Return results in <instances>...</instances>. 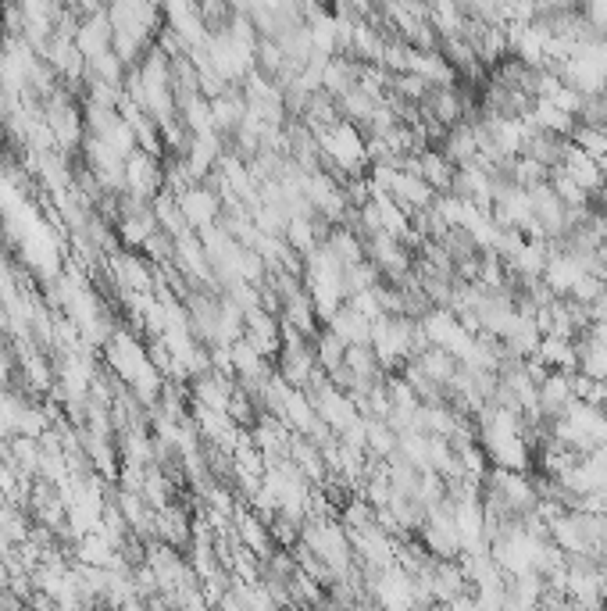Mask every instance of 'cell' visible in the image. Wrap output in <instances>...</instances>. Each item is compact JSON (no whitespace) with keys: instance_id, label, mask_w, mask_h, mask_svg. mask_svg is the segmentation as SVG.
I'll return each instance as SVG.
<instances>
[{"instance_id":"obj_6","label":"cell","mask_w":607,"mask_h":611,"mask_svg":"<svg viewBox=\"0 0 607 611\" xmlns=\"http://www.w3.org/2000/svg\"><path fill=\"white\" fill-rule=\"evenodd\" d=\"M0 29H4V8H0Z\"/></svg>"},{"instance_id":"obj_3","label":"cell","mask_w":607,"mask_h":611,"mask_svg":"<svg viewBox=\"0 0 607 611\" xmlns=\"http://www.w3.org/2000/svg\"><path fill=\"white\" fill-rule=\"evenodd\" d=\"M175 204H179V215H183L186 229H211L215 226V218H218V197L215 190H208L204 183H193L186 186L183 193H175Z\"/></svg>"},{"instance_id":"obj_4","label":"cell","mask_w":607,"mask_h":611,"mask_svg":"<svg viewBox=\"0 0 607 611\" xmlns=\"http://www.w3.org/2000/svg\"><path fill=\"white\" fill-rule=\"evenodd\" d=\"M561 172H565V176L572 179V183L579 186V190L590 193V201L597 197V193L607 190L604 165H600L597 158H590V154H586L583 147H575V143H568L565 161H561Z\"/></svg>"},{"instance_id":"obj_1","label":"cell","mask_w":607,"mask_h":611,"mask_svg":"<svg viewBox=\"0 0 607 611\" xmlns=\"http://www.w3.org/2000/svg\"><path fill=\"white\" fill-rule=\"evenodd\" d=\"M318 140H322L318 143V154H325V161H333L336 172H358V168L372 165V158H368V140L354 122H336Z\"/></svg>"},{"instance_id":"obj_5","label":"cell","mask_w":607,"mask_h":611,"mask_svg":"<svg viewBox=\"0 0 607 611\" xmlns=\"http://www.w3.org/2000/svg\"><path fill=\"white\" fill-rule=\"evenodd\" d=\"M579 15H583V22L593 29V33L607 36V0H590V4L579 8Z\"/></svg>"},{"instance_id":"obj_2","label":"cell","mask_w":607,"mask_h":611,"mask_svg":"<svg viewBox=\"0 0 607 611\" xmlns=\"http://www.w3.org/2000/svg\"><path fill=\"white\" fill-rule=\"evenodd\" d=\"M572 404H575L572 372H547V379L536 386V408H540V419L550 426V422H558Z\"/></svg>"}]
</instances>
